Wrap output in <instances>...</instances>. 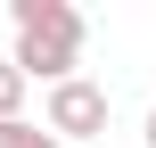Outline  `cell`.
<instances>
[{"label": "cell", "mask_w": 156, "mask_h": 148, "mask_svg": "<svg viewBox=\"0 0 156 148\" xmlns=\"http://www.w3.org/2000/svg\"><path fill=\"white\" fill-rule=\"evenodd\" d=\"M140 140H148V148H156V107H148V132H140Z\"/></svg>", "instance_id": "obj_5"}, {"label": "cell", "mask_w": 156, "mask_h": 148, "mask_svg": "<svg viewBox=\"0 0 156 148\" xmlns=\"http://www.w3.org/2000/svg\"><path fill=\"white\" fill-rule=\"evenodd\" d=\"M41 124H49L58 140H99V132H107V91H99L90 74H74V82H58V91H49Z\"/></svg>", "instance_id": "obj_2"}, {"label": "cell", "mask_w": 156, "mask_h": 148, "mask_svg": "<svg viewBox=\"0 0 156 148\" xmlns=\"http://www.w3.org/2000/svg\"><path fill=\"white\" fill-rule=\"evenodd\" d=\"M0 148H66L49 124H0Z\"/></svg>", "instance_id": "obj_4"}, {"label": "cell", "mask_w": 156, "mask_h": 148, "mask_svg": "<svg viewBox=\"0 0 156 148\" xmlns=\"http://www.w3.org/2000/svg\"><path fill=\"white\" fill-rule=\"evenodd\" d=\"M8 25H16V66H25V82H74V66H82V8L74 0H8Z\"/></svg>", "instance_id": "obj_1"}, {"label": "cell", "mask_w": 156, "mask_h": 148, "mask_svg": "<svg viewBox=\"0 0 156 148\" xmlns=\"http://www.w3.org/2000/svg\"><path fill=\"white\" fill-rule=\"evenodd\" d=\"M25 91H33V82H25V66H16V58H0V124H25Z\"/></svg>", "instance_id": "obj_3"}]
</instances>
